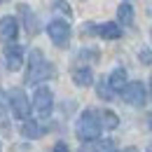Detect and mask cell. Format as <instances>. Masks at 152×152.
Wrapping results in <instances>:
<instances>
[{"instance_id": "6da1fadb", "label": "cell", "mask_w": 152, "mask_h": 152, "mask_svg": "<svg viewBox=\"0 0 152 152\" xmlns=\"http://www.w3.org/2000/svg\"><path fill=\"white\" fill-rule=\"evenodd\" d=\"M56 75V68L52 61H47L45 54L40 49H33L31 52V58H28V70H26V84H40L45 80H52Z\"/></svg>"}, {"instance_id": "7a4b0ae2", "label": "cell", "mask_w": 152, "mask_h": 152, "mask_svg": "<svg viewBox=\"0 0 152 152\" xmlns=\"http://www.w3.org/2000/svg\"><path fill=\"white\" fill-rule=\"evenodd\" d=\"M75 136L82 140V143L98 140V136H101V124H98L96 110H84V113L80 115V119L75 122Z\"/></svg>"}, {"instance_id": "3957f363", "label": "cell", "mask_w": 152, "mask_h": 152, "mask_svg": "<svg viewBox=\"0 0 152 152\" xmlns=\"http://www.w3.org/2000/svg\"><path fill=\"white\" fill-rule=\"evenodd\" d=\"M31 108L35 110L40 119H47L52 110H54V94H52V89H47V87H38L35 89V94H33V103H31Z\"/></svg>"}, {"instance_id": "277c9868", "label": "cell", "mask_w": 152, "mask_h": 152, "mask_svg": "<svg viewBox=\"0 0 152 152\" xmlns=\"http://www.w3.org/2000/svg\"><path fill=\"white\" fill-rule=\"evenodd\" d=\"M47 35L56 47H66L70 42V23L63 19H54L47 23Z\"/></svg>"}, {"instance_id": "5b68a950", "label": "cell", "mask_w": 152, "mask_h": 152, "mask_svg": "<svg viewBox=\"0 0 152 152\" xmlns=\"http://www.w3.org/2000/svg\"><path fill=\"white\" fill-rule=\"evenodd\" d=\"M10 108L17 119H28L31 115V98L26 96L23 89H12L10 91Z\"/></svg>"}, {"instance_id": "8992f818", "label": "cell", "mask_w": 152, "mask_h": 152, "mask_svg": "<svg viewBox=\"0 0 152 152\" xmlns=\"http://www.w3.org/2000/svg\"><path fill=\"white\" fill-rule=\"evenodd\" d=\"M124 101L129 103V105H136V108H140V105H145V98H148V89H145V84L143 82H129L126 87H124Z\"/></svg>"}, {"instance_id": "52a82bcc", "label": "cell", "mask_w": 152, "mask_h": 152, "mask_svg": "<svg viewBox=\"0 0 152 152\" xmlns=\"http://www.w3.org/2000/svg\"><path fill=\"white\" fill-rule=\"evenodd\" d=\"M17 35H19V21L14 17H2L0 19V40L12 45L17 40Z\"/></svg>"}, {"instance_id": "ba28073f", "label": "cell", "mask_w": 152, "mask_h": 152, "mask_svg": "<svg viewBox=\"0 0 152 152\" xmlns=\"http://www.w3.org/2000/svg\"><path fill=\"white\" fill-rule=\"evenodd\" d=\"M5 63H7V68H10L12 73L19 70L21 66H23V47H21V45L5 47Z\"/></svg>"}, {"instance_id": "9c48e42d", "label": "cell", "mask_w": 152, "mask_h": 152, "mask_svg": "<svg viewBox=\"0 0 152 152\" xmlns=\"http://www.w3.org/2000/svg\"><path fill=\"white\" fill-rule=\"evenodd\" d=\"M17 10H19L21 19H23V26H26L28 35H38V33H40V21H38V17L33 14V10H31V7L26 5V2H21Z\"/></svg>"}, {"instance_id": "30bf717a", "label": "cell", "mask_w": 152, "mask_h": 152, "mask_svg": "<svg viewBox=\"0 0 152 152\" xmlns=\"http://www.w3.org/2000/svg\"><path fill=\"white\" fill-rule=\"evenodd\" d=\"M96 35H101L103 40H119L122 38V28L115 21H105V23L96 26Z\"/></svg>"}, {"instance_id": "8fae6325", "label": "cell", "mask_w": 152, "mask_h": 152, "mask_svg": "<svg viewBox=\"0 0 152 152\" xmlns=\"http://www.w3.org/2000/svg\"><path fill=\"white\" fill-rule=\"evenodd\" d=\"M70 75H73V82H75L77 87H89L94 82V73H91L89 66H75Z\"/></svg>"}, {"instance_id": "7c38bea8", "label": "cell", "mask_w": 152, "mask_h": 152, "mask_svg": "<svg viewBox=\"0 0 152 152\" xmlns=\"http://www.w3.org/2000/svg\"><path fill=\"white\" fill-rule=\"evenodd\" d=\"M96 117H98V124H101V129H108V131H113L119 126V117L113 113V110H96Z\"/></svg>"}, {"instance_id": "4fadbf2b", "label": "cell", "mask_w": 152, "mask_h": 152, "mask_svg": "<svg viewBox=\"0 0 152 152\" xmlns=\"http://www.w3.org/2000/svg\"><path fill=\"white\" fill-rule=\"evenodd\" d=\"M108 84H110L113 91H124V87L129 84V80H126V70H124V68H115L113 73L108 75Z\"/></svg>"}, {"instance_id": "5bb4252c", "label": "cell", "mask_w": 152, "mask_h": 152, "mask_svg": "<svg viewBox=\"0 0 152 152\" xmlns=\"http://www.w3.org/2000/svg\"><path fill=\"white\" fill-rule=\"evenodd\" d=\"M45 131H47V126H42L40 122H33V119H26V122L21 124V136H26V138H31V140L40 138Z\"/></svg>"}, {"instance_id": "9a60e30c", "label": "cell", "mask_w": 152, "mask_h": 152, "mask_svg": "<svg viewBox=\"0 0 152 152\" xmlns=\"http://www.w3.org/2000/svg\"><path fill=\"white\" fill-rule=\"evenodd\" d=\"M117 19H119V23H124V26H133L136 12H133V7L129 2H122V5L117 7Z\"/></svg>"}, {"instance_id": "2e32d148", "label": "cell", "mask_w": 152, "mask_h": 152, "mask_svg": "<svg viewBox=\"0 0 152 152\" xmlns=\"http://www.w3.org/2000/svg\"><path fill=\"white\" fill-rule=\"evenodd\" d=\"M96 94H98V98H103V101H110V98L115 96V91L110 89V84H108V77H101V80H98Z\"/></svg>"}, {"instance_id": "e0dca14e", "label": "cell", "mask_w": 152, "mask_h": 152, "mask_svg": "<svg viewBox=\"0 0 152 152\" xmlns=\"http://www.w3.org/2000/svg\"><path fill=\"white\" fill-rule=\"evenodd\" d=\"M94 152H117V145H115V140H110V138H103V140H96Z\"/></svg>"}, {"instance_id": "ac0fdd59", "label": "cell", "mask_w": 152, "mask_h": 152, "mask_svg": "<svg viewBox=\"0 0 152 152\" xmlns=\"http://www.w3.org/2000/svg\"><path fill=\"white\" fill-rule=\"evenodd\" d=\"M52 7H54L56 12H61V14H66V17H70V14H73V10H70V5H68L66 0H54V2H52Z\"/></svg>"}, {"instance_id": "d6986e66", "label": "cell", "mask_w": 152, "mask_h": 152, "mask_svg": "<svg viewBox=\"0 0 152 152\" xmlns=\"http://www.w3.org/2000/svg\"><path fill=\"white\" fill-rule=\"evenodd\" d=\"M138 58H140V63L150 66L152 63V49L150 47H140V49H138Z\"/></svg>"}, {"instance_id": "ffe728a7", "label": "cell", "mask_w": 152, "mask_h": 152, "mask_svg": "<svg viewBox=\"0 0 152 152\" xmlns=\"http://www.w3.org/2000/svg\"><path fill=\"white\" fill-rule=\"evenodd\" d=\"M80 58H91V61H96L98 54H96L94 49H82V52H80Z\"/></svg>"}, {"instance_id": "44dd1931", "label": "cell", "mask_w": 152, "mask_h": 152, "mask_svg": "<svg viewBox=\"0 0 152 152\" xmlns=\"http://www.w3.org/2000/svg\"><path fill=\"white\" fill-rule=\"evenodd\" d=\"M82 35H96V23H84L82 26Z\"/></svg>"}, {"instance_id": "7402d4cb", "label": "cell", "mask_w": 152, "mask_h": 152, "mask_svg": "<svg viewBox=\"0 0 152 152\" xmlns=\"http://www.w3.org/2000/svg\"><path fill=\"white\" fill-rule=\"evenodd\" d=\"M54 152H70V148H68L66 143H56V145H54Z\"/></svg>"}, {"instance_id": "603a6c76", "label": "cell", "mask_w": 152, "mask_h": 152, "mask_svg": "<svg viewBox=\"0 0 152 152\" xmlns=\"http://www.w3.org/2000/svg\"><path fill=\"white\" fill-rule=\"evenodd\" d=\"M124 152H138V150H136V148H129V150H124Z\"/></svg>"}, {"instance_id": "cb8c5ba5", "label": "cell", "mask_w": 152, "mask_h": 152, "mask_svg": "<svg viewBox=\"0 0 152 152\" xmlns=\"http://www.w3.org/2000/svg\"><path fill=\"white\" fill-rule=\"evenodd\" d=\"M150 89H152V80H150Z\"/></svg>"}, {"instance_id": "d4e9b609", "label": "cell", "mask_w": 152, "mask_h": 152, "mask_svg": "<svg viewBox=\"0 0 152 152\" xmlns=\"http://www.w3.org/2000/svg\"><path fill=\"white\" fill-rule=\"evenodd\" d=\"M0 2H7V0H0Z\"/></svg>"}, {"instance_id": "484cf974", "label": "cell", "mask_w": 152, "mask_h": 152, "mask_svg": "<svg viewBox=\"0 0 152 152\" xmlns=\"http://www.w3.org/2000/svg\"><path fill=\"white\" fill-rule=\"evenodd\" d=\"M148 152H152V148H150V150H148Z\"/></svg>"}]
</instances>
